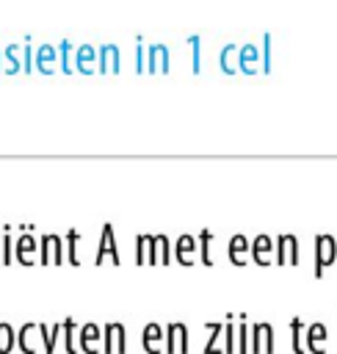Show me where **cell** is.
Returning a JSON list of instances; mask_svg holds the SVG:
<instances>
[{"label":"cell","mask_w":337,"mask_h":354,"mask_svg":"<svg viewBox=\"0 0 337 354\" xmlns=\"http://www.w3.org/2000/svg\"><path fill=\"white\" fill-rule=\"evenodd\" d=\"M163 337H166V329L160 324H146L144 332H141V343H144L146 354H160L163 351Z\"/></svg>","instance_id":"13"},{"label":"cell","mask_w":337,"mask_h":354,"mask_svg":"<svg viewBox=\"0 0 337 354\" xmlns=\"http://www.w3.org/2000/svg\"><path fill=\"white\" fill-rule=\"evenodd\" d=\"M240 326L235 332V354H249V324H246V315L240 313Z\"/></svg>","instance_id":"21"},{"label":"cell","mask_w":337,"mask_h":354,"mask_svg":"<svg viewBox=\"0 0 337 354\" xmlns=\"http://www.w3.org/2000/svg\"><path fill=\"white\" fill-rule=\"evenodd\" d=\"M326 337H329L326 324H320V321H318V324H309L307 332H304V346H307L312 354H326V351H323Z\"/></svg>","instance_id":"10"},{"label":"cell","mask_w":337,"mask_h":354,"mask_svg":"<svg viewBox=\"0 0 337 354\" xmlns=\"http://www.w3.org/2000/svg\"><path fill=\"white\" fill-rule=\"evenodd\" d=\"M174 249L168 246L166 235H146V263L149 266H168Z\"/></svg>","instance_id":"5"},{"label":"cell","mask_w":337,"mask_h":354,"mask_svg":"<svg viewBox=\"0 0 337 354\" xmlns=\"http://www.w3.org/2000/svg\"><path fill=\"white\" fill-rule=\"evenodd\" d=\"M14 263V243H11V224H6L0 230V266H11Z\"/></svg>","instance_id":"18"},{"label":"cell","mask_w":337,"mask_h":354,"mask_svg":"<svg viewBox=\"0 0 337 354\" xmlns=\"http://www.w3.org/2000/svg\"><path fill=\"white\" fill-rule=\"evenodd\" d=\"M273 263L276 266H298L301 263V249L296 235H279L273 241Z\"/></svg>","instance_id":"2"},{"label":"cell","mask_w":337,"mask_h":354,"mask_svg":"<svg viewBox=\"0 0 337 354\" xmlns=\"http://www.w3.org/2000/svg\"><path fill=\"white\" fill-rule=\"evenodd\" d=\"M80 238H83V235H80L77 230H69L66 238H64V241H66V257H69L72 266H80Z\"/></svg>","instance_id":"20"},{"label":"cell","mask_w":337,"mask_h":354,"mask_svg":"<svg viewBox=\"0 0 337 354\" xmlns=\"http://www.w3.org/2000/svg\"><path fill=\"white\" fill-rule=\"evenodd\" d=\"M135 263L146 266V235H135Z\"/></svg>","instance_id":"28"},{"label":"cell","mask_w":337,"mask_h":354,"mask_svg":"<svg viewBox=\"0 0 337 354\" xmlns=\"http://www.w3.org/2000/svg\"><path fill=\"white\" fill-rule=\"evenodd\" d=\"M64 249H66V241L58 238L55 232H47L39 238V263L41 266H61L64 263Z\"/></svg>","instance_id":"1"},{"label":"cell","mask_w":337,"mask_h":354,"mask_svg":"<svg viewBox=\"0 0 337 354\" xmlns=\"http://www.w3.org/2000/svg\"><path fill=\"white\" fill-rule=\"evenodd\" d=\"M171 249H174V260H177L180 266H193V254H196V249H199V238H193V235H180Z\"/></svg>","instance_id":"8"},{"label":"cell","mask_w":337,"mask_h":354,"mask_svg":"<svg viewBox=\"0 0 337 354\" xmlns=\"http://www.w3.org/2000/svg\"><path fill=\"white\" fill-rule=\"evenodd\" d=\"M17 346V332L11 324H0V354H11V348Z\"/></svg>","instance_id":"23"},{"label":"cell","mask_w":337,"mask_h":354,"mask_svg":"<svg viewBox=\"0 0 337 354\" xmlns=\"http://www.w3.org/2000/svg\"><path fill=\"white\" fill-rule=\"evenodd\" d=\"M260 332H262V354H273L276 346H273V326L268 321H260Z\"/></svg>","instance_id":"26"},{"label":"cell","mask_w":337,"mask_h":354,"mask_svg":"<svg viewBox=\"0 0 337 354\" xmlns=\"http://www.w3.org/2000/svg\"><path fill=\"white\" fill-rule=\"evenodd\" d=\"M249 241L243 235H232L229 243H227V257L235 263V266H246V254H249Z\"/></svg>","instance_id":"15"},{"label":"cell","mask_w":337,"mask_h":354,"mask_svg":"<svg viewBox=\"0 0 337 354\" xmlns=\"http://www.w3.org/2000/svg\"><path fill=\"white\" fill-rule=\"evenodd\" d=\"M207 326V343L202 348V354H218V337H224V321H213V324H204Z\"/></svg>","instance_id":"19"},{"label":"cell","mask_w":337,"mask_h":354,"mask_svg":"<svg viewBox=\"0 0 337 354\" xmlns=\"http://www.w3.org/2000/svg\"><path fill=\"white\" fill-rule=\"evenodd\" d=\"M249 354H262V332H260V324L249 326Z\"/></svg>","instance_id":"27"},{"label":"cell","mask_w":337,"mask_h":354,"mask_svg":"<svg viewBox=\"0 0 337 354\" xmlns=\"http://www.w3.org/2000/svg\"><path fill=\"white\" fill-rule=\"evenodd\" d=\"M39 335H41V340H44V354H55V343H58V337L64 335V324H52V326L39 324Z\"/></svg>","instance_id":"17"},{"label":"cell","mask_w":337,"mask_h":354,"mask_svg":"<svg viewBox=\"0 0 337 354\" xmlns=\"http://www.w3.org/2000/svg\"><path fill=\"white\" fill-rule=\"evenodd\" d=\"M199 249H202V263L204 266H213L215 257H213V232L210 230H202L199 232Z\"/></svg>","instance_id":"22"},{"label":"cell","mask_w":337,"mask_h":354,"mask_svg":"<svg viewBox=\"0 0 337 354\" xmlns=\"http://www.w3.org/2000/svg\"><path fill=\"white\" fill-rule=\"evenodd\" d=\"M102 348V329L97 324H83L80 326V351L83 354H99Z\"/></svg>","instance_id":"9"},{"label":"cell","mask_w":337,"mask_h":354,"mask_svg":"<svg viewBox=\"0 0 337 354\" xmlns=\"http://www.w3.org/2000/svg\"><path fill=\"white\" fill-rule=\"evenodd\" d=\"M307 326L301 324V318H293L290 321V343H293V354H304V343H301V332H304Z\"/></svg>","instance_id":"24"},{"label":"cell","mask_w":337,"mask_h":354,"mask_svg":"<svg viewBox=\"0 0 337 354\" xmlns=\"http://www.w3.org/2000/svg\"><path fill=\"white\" fill-rule=\"evenodd\" d=\"M224 354H235V315L224 318Z\"/></svg>","instance_id":"25"},{"label":"cell","mask_w":337,"mask_h":354,"mask_svg":"<svg viewBox=\"0 0 337 354\" xmlns=\"http://www.w3.org/2000/svg\"><path fill=\"white\" fill-rule=\"evenodd\" d=\"M337 260V238L331 235H315V268L312 274L320 279L323 268H329Z\"/></svg>","instance_id":"3"},{"label":"cell","mask_w":337,"mask_h":354,"mask_svg":"<svg viewBox=\"0 0 337 354\" xmlns=\"http://www.w3.org/2000/svg\"><path fill=\"white\" fill-rule=\"evenodd\" d=\"M14 257H17L22 266H33V263H36V238L30 235V230L19 235V241H17V246H14Z\"/></svg>","instance_id":"14"},{"label":"cell","mask_w":337,"mask_h":354,"mask_svg":"<svg viewBox=\"0 0 337 354\" xmlns=\"http://www.w3.org/2000/svg\"><path fill=\"white\" fill-rule=\"evenodd\" d=\"M249 252H251V260H254L257 266H271V254H273V238H271V235H257V238L251 241Z\"/></svg>","instance_id":"11"},{"label":"cell","mask_w":337,"mask_h":354,"mask_svg":"<svg viewBox=\"0 0 337 354\" xmlns=\"http://www.w3.org/2000/svg\"><path fill=\"white\" fill-rule=\"evenodd\" d=\"M102 351L105 354H124L127 351V332L122 324L110 321L102 326Z\"/></svg>","instance_id":"6"},{"label":"cell","mask_w":337,"mask_h":354,"mask_svg":"<svg viewBox=\"0 0 337 354\" xmlns=\"http://www.w3.org/2000/svg\"><path fill=\"white\" fill-rule=\"evenodd\" d=\"M163 351L166 354H188L191 351V332L185 324H180V321L168 324L166 337H163Z\"/></svg>","instance_id":"4"},{"label":"cell","mask_w":337,"mask_h":354,"mask_svg":"<svg viewBox=\"0 0 337 354\" xmlns=\"http://www.w3.org/2000/svg\"><path fill=\"white\" fill-rule=\"evenodd\" d=\"M64 348H66V354H77L80 351V329H77L75 318L64 321Z\"/></svg>","instance_id":"16"},{"label":"cell","mask_w":337,"mask_h":354,"mask_svg":"<svg viewBox=\"0 0 337 354\" xmlns=\"http://www.w3.org/2000/svg\"><path fill=\"white\" fill-rule=\"evenodd\" d=\"M105 257H110L113 266H122V254H119V246H116V238H113V227L110 224H102V235H99V243H97L94 266H102Z\"/></svg>","instance_id":"7"},{"label":"cell","mask_w":337,"mask_h":354,"mask_svg":"<svg viewBox=\"0 0 337 354\" xmlns=\"http://www.w3.org/2000/svg\"><path fill=\"white\" fill-rule=\"evenodd\" d=\"M39 340H41V335H39V324H22L19 326V332H17V346L25 351V354H36V348H39Z\"/></svg>","instance_id":"12"}]
</instances>
